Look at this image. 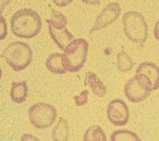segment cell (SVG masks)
<instances>
[{
	"label": "cell",
	"mask_w": 159,
	"mask_h": 141,
	"mask_svg": "<svg viewBox=\"0 0 159 141\" xmlns=\"http://www.w3.org/2000/svg\"><path fill=\"white\" fill-rule=\"evenodd\" d=\"M52 139L54 141H67L69 139V126L67 120L60 118L58 123L52 130Z\"/></svg>",
	"instance_id": "cell-14"
},
{
	"label": "cell",
	"mask_w": 159,
	"mask_h": 141,
	"mask_svg": "<svg viewBox=\"0 0 159 141\" xmlns=\"http://www.w3.org/2000/svg\"><path fill=\"white\" fill-rule=\"evenodd\" d=\"M85 141H106L107 138L104 134V130L100 125H92L88 127L84 135Z\"/></svg>",
	"instance_id": "cell-16"
},
{
	"label": "cell",
	"mask_w": 159,
	"mask_h": 141,
	"mask_svg": "<svg viewBox=\"0 0 159 141\" xmlns=\"http://www.w3.org/2000/svg\"><path fill=\"white\" fill-rule=\"evenodd\" d=\"M110 140L111 141H139L140 138L138 137L135 133L130 132V130H115L110 136Z\"/></svg>",
	"instance_id": "cell-17"
},
{
	"label": "cell",
	"mask_w": 159,
	"mask_h": 141,
	"mask_svg": "<svg viewBox=\"0 0 159 141\" xmlns=\"http://www.w3.org/2000/svg\"><path fill=\"white\" fill-rule=\"evenodd\" d=\"M106 114L108 121L117 126L126 125L129 119V106L121 99L111 100L107 106Z\"/></svg>",
	"instance_id": "cell-8"
},
{
	"label": "cell",
	"mask_w": 159,
	"mask_h": 141,
	"mask_svg": "<svg viewBox=\"0 0 159 141\" xmlns=\"http://www.w3.org/2000/svg\"><path fill=\"white\" fill-rule=\"evenodd\" d=\"M136 73L145 74L152 83L153 90L159 89V67L152 61H143L136 69Z\"/></svg>",
	"instance_id": "cell-10"
},
{
	"label": "cell",
	"mask_w": 159,
	"mask_h": 141,
	"mask_svg": "<svg viewBox=\"0 0 159 141\" xmlns=\"http://www.w3.org/2000/svg\"><path fill=\"white\" fill-rule=\"evenodd\" d=\"M46 67L53 74H65L68 71L64 64L63 54L57 52L48 56L46 60Z\"/></svg>",
	"instance_id": "cell-12"
},
{
	"label": "cell",
	"mask_w": 159,
	"mask_h": 141,
	"mask_svg": "<svg viewBox=\"0 0 159 141\" xmlns=\"http://www.w3.org/2000/svg\"><path fill=\"white\" fill-rule=\"evenodd\" d=\"M121 14V7L118 2H109L98 15L93 28L90 30V34L96 31H100L109 25L114 24Z\"/></svg>",
	"instance_id": "cell-9"
},
{
	"label": "cell",
	"mask_w": 159,
	"mask_h": 141,
	"mask_svg": "<svg viewBox=\"0 0 159 141\" xmlns=\"http://www.w3.org/2000/svg\"><path fill=\"white\" fill-rule=\"evenodd\" d=\"M153 91L152 83L145 74L136 73L124 85V94L132 103H140L147 100Z\"/></svg>",
	"instance_id": "cell-6"
},
{
	"label": "cell",
	"mask_w": 159,
	"mask_h": 141,
	"mask_svg": "<svg viewBox=\"0 0 159 141\" xmlns=\"http://www.w3.org/2000/svg\"><path fill=\"white\" fill-rule=\"evenodd\" d=\"M46 21L48 24L50 37L61 50H64L74 39L73 34L67 29L68 21L66 16L61 12L52 9L51 17Z\"/></svg>",
	"instance_id": "cell-5"
},
{
	"label": "cell",
	"mask_w": 159,
	"mask_h": 141,
	"mask_svg": "<svg viewBox=\"0 0 159 141\" xmlns=\"http://www.w3.org/2000/svg\"><path fill=\"white\" fill-rule=\"evenodd\" d=\"M10 97L15 103H24L28 97L27 82H13L10 90Z\"/></svg>",
	"instance_id": "cell-13"
},
{
	"label": "cell",
	"mask_w": 159,
	"mask_h": 141,
	"mask_svg": "<svg viewBox=\"0 0 159 141\" xmlns=\"http://www.w3.org/2000/svg\"><path fill=\"white\" fill-rule=\"evenodd\" d=\"M84 84L86 86H88L91 89V92L96 96L100 97V98H103L106 94L107 88L104 85V83L99 79V76L97 75L94 72H87L84 79Z\"/></svg>",
	"instance_id": "cell-11"
},
{
	"label": "cell",
	"mask_w": 159,
	"mask_h": 141,
	"mask_svg": "<svg viewBox=\"0 0 159 141\" xmlns=\"http://www.w3.org/2000/svg\"><path fill=\"white\" fill-rule=\"evenodd\" d=\"M11 2V0H0V12H3L4 9H6V7L7 4Z\"/></svg>",
	"instance_id": "cell-23"
},
{
	"label": "cell",
	"mask_w": 159,
	"mask_h": 141,
	"mask_svg": "<svg viewBox=\"0 0 159 141\" xmlns=\"http://www.w3.org/2000/svg\"><path fill=\"white\" fill-rule=\"evenodd\" d=\"M83 3L89 4V6H99L101 3V0H81Z\"/></svg>",
	"instance_id": "cell-21"
},
{
	"label": "cell",
	"mask_w": 159,
	"mask_h": 141,
	"mask_svg": "<svg viewBox=\"0 0 159 141\" xmlns=\"http://www.w3.org/2000/svg\"><path fill=\"white\" fill-rule=\"evenodd\" d=\"M1 57L4 58L7 64L13 70L19 72L25 70L32 63L33 52L27 43L14 42L4 49Z\"/></svg>",
	"instance_id": "cell-3"
},
{
	"label": "cell",
	"mask_w": 159,
	"mask_h": 141,
	"mask_svg": "<svg viewBox=\"0 0 159 141\" xmlns=\"http://www.w3.org/2000/svg\"><path fill=\"white\" fill-rule=\"evenodd\" d=\"M73 0H52V2L57 7H67L68 4H70Z\"/></svg>",
	"instance_id": "cell-20"
},
{
	"label": "cell",
	"mask_w": 159,
	"mask_h": 141,
	"mask_svg": "<svg viewBox=\"0 0 159 141\" xmlns=\"http://www.w3.org/2000/svg\"><path fill=\"white\" fill-rule=\"evenodd\" d=\"M1 75H2V70H1V68H0V79H1Z\"/></svg>",
	"instance_id": "cell-24"
},
{
	"label": "cell",
	"mask_w": 159,
	"mask_h": 141,
	"mask_svg": "<svg viewBox=\"0 0 159 141\" xmlns=\"http://www.w3.org/2000/svg\"><path fill=\"white\" fill-rule=\"evenodd\" d=\"M154 36H155L156 39L159 40V18L155 24V27H154Z\"/></svg>",
	"instance_id": "cell-22"
},
{
	"label": "cell",
	"mask_w": 159,
	"mask_h": 141,
	"mask_svg": "<svg viewBox=\"0 0 159 141\" xmlns=\"http://www.w3.org/2000/svg\"><path fill=\"white\" fill-rule=\"evenodd\" d=\"M30 122L35 129L46 130L54 124L57 118V111L49 103H36L29 108Z\"/></svg>",
	"instance_id": "cell-7"
},
{
	"label": "cell",
	"mask_w": 159,
	"mask_h": 141,
	"mask_svg": "<svg viewBox=\"0 0 159 141\" xmlns=\"http://www.w3.org/2000/svg\"><path fill=\"white\" fill-rule=\"evenodd\" d=\"M89 45L84 38L73 39L64 49L63 58L65 67L70 72H79L84 67L88 55Z\"/></svg>",
	"instance_id": "cell-4"
},
{
	"label": "cell",
	"mask_w": 159,
	"mask_h": 141,
	"mask_svg": "<svg viewBox=\"0 0 159 141\" xmlns=\"http://www.w3.org/2000/svg\"><path fill=\"white\" fill-rule=\"evenodd\" d=\"M11 29L17 37L27 39L35 37L42 30V19L32 9L18 10L11 18Z\"/></svg>",
	"instance_id": "cell-1"
},
{
	"label": "cell",
	"mask_w": 159,
	"mask_h": 141,
	"mask_svg": "<svg viewBox=\"0 0 159 141\" xmlns=\"http://www.w3.org/2000/svg\"><path fill=\"white\" fill-rule=\"evenodd\" d=\"M122 24L125 36L143 48L148 38V24L144 16L139 12H126L122 17Z\"/></svg>",
	"instance_id": "cell-2"
},
{
	"label": "cell",
	"mask_w": 159,
	"mask_h": 141,
	"mask_svg": "<svg viewBox=\"0 0 159 141\" xmlns=\"http://www.w3.org/2000/svg\"><path fill=\"white\" fill-rule=\"evenodd\" d=\"M7 35V20L2 16V13L0 12V40H3Z\"/></svg>",
	"instance_id": "cell-19"
},
{
	"label": "cell",
	"mask_w": 159,
	"mask_h": 141,
	"mask_svg": "<svg viewBox=\"0 0 159 141\" xmlns=\"http://www.w3.org/2000/svg\"><path fill=\"white\" fill-rule=\"evenodd\" d=\"M88 96H89V91L87 89L81 91L78 96H74L73 100L75 102L76 106H83V105H85L88 102Z\"/></svg>",
	"instance_id": "cell-18"
},
{
	"label": "cell",
	"mask_w": 159,
	"mask_h": 141,
	"mask_svg": "<svg viewBox=\"0 0 159 141\" xmlns=\"http://www.w3.org/2000/svg\"><path fill=\"white\" fill-rule=\"evenodd\" d=\"M134 61L124 50L117 54V68L120 72H129L133 69Z\"/></svg>",
	"instance_id": "cell-15"
}]
</instances>
